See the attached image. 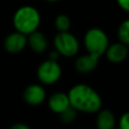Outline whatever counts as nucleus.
I'll return each mask as SVG.
<instances>
[{"instance_id":"nucleus-1","label":"nucleus","mask_w":129,"mask_h":129,"mask_svg":"<svg viewBox=\"0 0 129 129\" xmlns=\"http://www.w3.org/2000/svg\"><path fill=\"white\" fill-rule=\"evenodd\" d=\"M70 105L78 112L97 113L102 107V99L97 91L87 84H77L68 93Z\"/></svg>"},{"instance_id":"nucleus-2","label":"nucleus","mask_w":129,"mask_h":129,"mask_svg":"<svg viewBox=\"0 0 129 129\" xmlns=\"http://www.w3.org/2000/svg\"><path fill=\"white\" fill-rule=\"evenodd\" d=\"M40 23L39 12L32 6H22L13 16V25L16 31L28 35L37 30Z\"/></svg>"},{"instance_id":"nucleus-3","label":"nucleus","mask_w":129,"mask_h":129,"mask_svg":"<svg viewBox=\"0 0 129 129\" xmlns=\"http://www.w3.org/2000/svg\"><path fill=\"white\" fill-rule=\"evenodd\" d=\"M109 44H110L109 38L106 32L99 27L90 28L85 33L84 45L88 53H91L100 57L105 53Z\"/></svg>"},{"instance_id":"nucleus-4","label":"nucleus","mask_w":129,"mask_h":129,"mask_svg":"<svg viewBox=\"0 0 129 129\" xmlns=\"http://www.w3.org/2000/svg\"><path fill=\"white\" fill-rule=\"evenodd\" d=\"M55 50L67 57H72L79 52L80 43L78 38L70 31L58 32L53 39Z\"/></svg>"},{"instance_id":"nucleus-5","label":"nucleus","mask_w":129,"mask_h":129,"mask_svg":"<svg viewBox=\"0 0 129 129\" xmlns=\"http://www.w3.org/2000/svg\"><path fill=\"white\" fill-rule=\"evenodd\" d=\"M61 76V68L56 60L47 59L41 62L37 69L38 80L45 85L56 83Z\"/></svg>"},{"instance_id":"nucleus-6","label":"nucleus","mask_w":129,"mask_h":129,"mask_svg":"<svg viewBox=\"0 0 129 129\" xmlns=\"http://www.w3.org/2000/svg\"><path fill=\"white\" fill-rule=\"evenodd\" d=\"M27 44V37L25 34H22L18 31L10 33L6 36L4 40V47L10 53L20 52Z\"/></svg>"},{"instance_id":"nucleus-7","label":"nucleus","mask_w":129,"mask_h":129,"mask_svg":"<svg viewBox=\"0 0 129 129\" xmlns=\"http://www.w3.org/2000/svg\"><path fill=\"white\" fill-rule=\"evenodd\" d=\"M106 57L110 62L113 63H120L128 55V46L124 43L118 41L112 44H109L106 51Z\"/></svg>"},{"instance_id":"nucleus-8","label":"nucleus","mask_w":129,"mask_h":129,"mask_svg":"<svg viewBox=\"0 0 129 129\" xmlns=\"http://www.w3.org/2000/svg\"><path fill=\"white\" fill-rule=\"evenodd\" d=\"M23 98L29 105H39L45 99V91L40 85L32 84L24 90Z\"/></svg>"},{"instance_id":"nucleus-9","label":"nucleus","mask_w":129,"mask_h":129,"mask_svg":"<svg viewBox=\"0 0 129 129\" xmlns=\"http://www.w3.org/2000/svg\"><path fill=\"white\" fill-rule=\"evenodd\" d=\"M98 63H99V57L94 54L88 53V54L81 55L76 59L75 68L79 73L87 74V73L93 72L97 68Z\"/></svg>"},{"instance_id":"nucleus-10","label":"nucleus","mask_w":129,"mask_h":129,"mask_svg":"<svg viewBox=\"0 0 129 129\" xmlns=\"http://www.w3.org/2000/svg\"><path fill=\"white\" fill-rule=\"evenodd\" d=\"M70 106L69 96L63 92H56L52 94L48 99V107L54 113L59 114Z\"/></svg>"},{"instance_id":"nucleus-11","label":"nucleus","mask_w":129,"mask_h":129,"mask_svg":"<svg viewBox=\"0 0 129 129\" xmlns=\"http://www.w3.org/2000/svg\"><path fill=\"white\" fill-rule=\"evenodd\" d=\"M96 127L97 129H115V116L108 109H100L97 112Z\"/></svg>"},{"instance_id":"nucleus-12","label":"nucleus","mask_w":129,"mask_h":129,"mask_svg":"<svg viewBox=\"0 0 129 129\" xmlns=\"http://www.w3.org/2000/svg\"><path fill=\"white\" fill-rule=\"evenodd\" d=\"M27 43L29 44L30 48L34 52H37V53L43 52L47 48V40H46L44 34L37 30L28 34Z\"/></svg>"},{"instance_id":"nucleus-13","label":"nucleus","mask_w":129,"mask_h":129,"mask_svg":"<svg viewBox=\"0 0 129 129\" xmlns=\"http://www.w3.org/2000/svg\"><path fill=\"white\" fill-rule=\"evenodd\" d=\"M117 35L120 42L129 46V18L123 20L120 23L117 30Z\"/></svg>"},{"instance_id":"nucleus-14","label":"nucleus","mask_w":129,"mask_h":129,"mask_svg":"<svg viewBox=\"0 0 129 129\" xmlns=\"http://www.w3.org/2000/svg\"><path fill=\"white\" fill-rule=\"evenodd\" d=\"M54 26L58 32L69 31L71 27V20L64 14H59L54 19Z\"/></svg>"},{"instance_id":"nucleus-15","label":"nucleus","mask_w":129,"mask_h":129,"mask_svg":"<svg viewBox=\"0 0 129 129\" xmlns=\"http://www.w3.org/2000/svg\"><path fill=\"white\" fill-rule=\"evenodd\" d=\"M59 118H60V121L62 123H64V124H71L77 118V111L72 106H70L69 108H67L66 110H63L61 113H59Z\"/></svg>"},{"instance_id":"nucleus-16","label":"nucleus","mask_w":129,"mask_h":129,"mask_svg":"<svg viewBox=\"0 0 129 129\" xmlns=\"http://www.w3.org/2000/svg\"><path fill=\"white\" fill-rule=\"evenodd\" d=\"M119 129H129V112H125L120 117Z\"/></svg>"},{"instance_id":"nucleus-17","label":"nucleus","mask_w":129,"mask_h":129,"mask_svg":"<svg viewBox=\"0 0 129 129\" xmlns=\"http://www.w3.org/2000/svg\"><path fill=\"white\" fill-rule=\"evenodd\" d=\"M116 2L122 10L129 13V0H116Z\"/></svg>"},{"instance_id":"nucleus-18","label":"nucleus","mask_w":129,"mask_h":129,"mask_svg":"<svg viewBox=\"0 0 129 129\" xmlns=\"http://www.w3.org/2000/svg\"><path fill=\"white\" fill-rule=\"evenodd\" d=\"M10 129H30V127L24 123H15L10 127Z\"/></svg>"},{"instance_id":"nucleus-19","label":"nucleus","mask_w":129,"mask_h":129,"mask_svg":"<svg viewBox=\"0 0 129 129\" xmlns=\"http://www.w3.org/2000/svg\"><path fill=\"white\" fill-rule=\"evenodd\" d=\"M59 53L56 51V50H53L49 53V59H52V60H56L58 57H59Z\"/></svg>"},{"instance_id":"nucleus-20","label":"nucleus","mask_w":129,"mask_h":129,"mask_svg":"<svg viewBox=\"0 0 129 129\" xmlns=\"http://www.w3.org/2000/svg\"><path fill=\"white\" fill-rule=\"evenodd\" d=\"M46 1H48V2H56L58 0H46Z\"/></svg>"}]
</instances>
